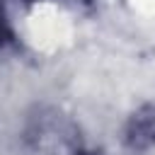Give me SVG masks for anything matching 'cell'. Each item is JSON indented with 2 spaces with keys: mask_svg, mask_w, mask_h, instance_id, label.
<instances>
[{
  "mask_svg": "<svg viewBox=\"0 0 155 155\" xmlns=\"http://www.w3.org/2000/svg\"><path fill=\"white\" fill-rule=\"evenodd\" d=\"M19 155H90L80 126L58 107H34L19 136Z\"/></svg>",
  "mask_w": 155,
  "mask_h": 155,
  "instance_id": "obj_1",
  "label": "cell"
},
{
  "mask_svg": "<svg viewBox=\"0 0 155 155\" xmlns=\"http://www.w3.org/2000/svg\"><path fill=\"white\" fill-rule=\"evenodd\" d=\"M124 145L131 153L155 148V104H143L128 116L124 126Z\"/></svg>",
  "mask_w": 155,
  "mask_h": 155,
  "instance_id": "obj_2",
  "label": "cell"
},
{
  "mask_svg": "<svg viewBox=\"0 0 155 155\" xmlns=\"http://www.w3.org/2000/svg\"><path fill=\"white\" fill-rule=\"evenodd\" d=\"M12 41H15L12 27H10V22H7V17H5V12H2V7H0V51H5Z\"/></svg>",
  "mask_w": 155,
  "mask_h": 155,
  "instance_id": "obj_3",
  "label": "cell"
}]
</instances>
